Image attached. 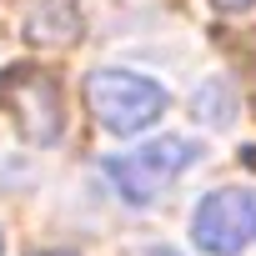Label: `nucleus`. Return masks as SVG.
I'll use <instances>...</instances> for the list:
<instances>
[{
    "label": "nucleus",
    "mask_w": 256,
    "mask_h": 256,
    "mask_svg": "<svg viewBox=\"0 0 256 256\" xmlns=\"http://www.w3.org/2000/svg\"><path fill=\"white\" fill-rule=\"evenodd\" d=\"M196 156H201V146H196L191 136H161V141H146V146H136V151L110 156L100 171H106V181L116 186L120 201L151 206V201H156V196H161Z\"/></svg>",
    "instance_id": "nucleus-1"
},
{
    "label": "nucleus",
    "mask_w": 256,
    "mask_h": 256,
    "mask_svg": "<svg viewBox=\"0 0 256 256\" xmlns=\"http://www.w3.org/2000/svg\"><path fill=\"white\" fill-rule=\"evenodd\" d=\"M86 106L96 110V120L116 136H136L151 120H161L166 110V90L136 70H90L86 76Z\"/></svg>",
    "instance_id": "nucleus-2"
},
{
    "label": "nucleus",
    "mask_w": 256,
    "mask_h": 256,
    "mask_svg": "<svg viewBox=\"0 0 256 256\" xmlns=\"http://www.w3.org/2000/svg\"><path fill=\"white\" fill-rule=\"evenodd\" d=\"M0 110H6L20 136L36 146H50L66 126V106H60V86L56 76L36 70V66H10L0 70Z\"/></svg>",
    "instance_id": "nucleus-3"
},
{
    "label": "nucleus",
    "mask_w": 256,
    "mask_h": 256,
    "mask_svg": "<svg viewBox=\"0 0 256 256\" xmlns=\"http://www.w3.org/2000/svg\"><path fill=\"white\" fill-rule=\"evenodd\" d=\"M191 241L206 251V256H236L256 241V191H241V186H226V191H211L196 216H191Z\"/></svg>",
    "instance_id": "nucleus-4"
},
{
    "label": "nucleus",
    "mask_w": 256,
    "mask_h": 256,
    "mask_svg": "<svg viewBox=\"0 0 256 256\" xmlns=\"http://www.w3.org/2000/svg\"><path fill=\"white\" fill-rule=\"evenodd\" d=\"M80 30V16H76V0H40L26 20V36L40 40V46H66L70 36Z\"/></svg>",
    "instance_id": "nucleus-5"
},
{
    "label": "nucleus",
    "mask_w": 256,
    "mask_h": 256,
    "mask_svg": "<svg viewBox=\"0 0 256 256\" xmlns=\"http://www.w3.org/2000/svg\"><path fill=\"white\" fill-rule=\"evenodd\" d=\"M221 10H241V6H251V0H216Z\"/></svg>",
    "instance_id": "nucleus-6"
},
{
    "label": "nucleus",
    "mask_w": 256,
    "mask_h": 256,
    "mask_svg": "<svg viewBox=\"0 0 256 256\" xmlns=\"http://www.w3.org/2000/svg\"><path fill=\"white\" fill-rule=\"evenodd\" d=\"M46 256H66V251H46Z\"/></svg>",
    "instance_id": "nucleus-7"
}]
</instances>
